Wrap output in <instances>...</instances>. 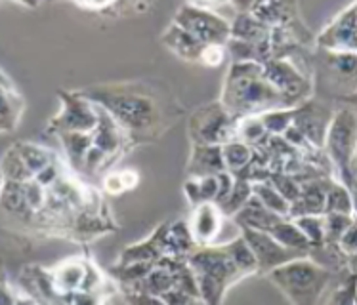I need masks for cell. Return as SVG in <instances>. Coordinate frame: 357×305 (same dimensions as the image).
<instances>
[{"instance_id":"cell-1","label":"cell","mask_w":357,"mask_h":305,"mask_svg":"<svg viewBox=\"0 0 357 305\" xmlns=\"http://www.w3.org/2000/svg\"><path fill=\"white\" fill-rule=\"evenodd\" d=\"M220 103L235 118L237 116H243V118L260 116L270 111L296 107L281 92L271 86L264 77V67L255 61L231 65Z\"/></svg>"},{"instance_id":"cell-2","label":"cell","mask_w":357,"mask_h":305,"mask_svg":"<svg viewBox=\"0 0 357 305\" xmlns=\"http://www.w3.org/2000/svg\"><path fill=\"white\" fill-rule=\"evenodd\" d=\"M94 100L102 103V109L124 130H144L155 124V103L147 95L136 92H98Z\"/></svg>"},{"instance_id":"cell-3","label":"cell","mask_w":357,"mask_h":305,"mask_svg":"<svg viewBox=\"0 0 357 305\" xmlns=\"http://www.w3.org/2000/svg\"><path fill=\"white\" fill-rule=\"evenodd\" d=\"M271 279L296 305H314L327 284L328 273L310 262H292L275 269Z\"/></svg>"},{"instance_id":"cell-4","label":"cell","mask_w":357,"mask_h":305,"mask_svg":"<svg viewBox=\"0 0 357 305\" xmlns=\"http://www.w3.org/2000/svg\"><path fill=\"white\" fill-rule=\"evenodd\" d=\"M237 124L239 120L222 103H212L193 115L190 136L195 146L222 147L237 139Z\"/></svg>"},{"instance_id":"cell-5","label":"cell","mask_w":357,"mask_h":305,"mask_svg":"<svg viewBox=\"0 0 357 305\" xmlns=\"http://www.w3.org/2000/svg\"><path fill=\"white\" fill-rule=\"evenodd\" d=\"M328 157L342 172L344 182H354V160H356V115L351 109L338 111L328 124L325 138Z\"/></svg>"},{"instance_id":"cell-6","label":"cell","mask_w":357,"mask_h":305,"mask_svg":"<svg viewBox=\"0 0 357 305\" xmlns=\"http://www.w3.org/2000/svg\"><path fill=\"white\" fill-rule=\"evenodd\" d=\"M174 25L188 31L204 46H222L231 38L229 23L203 4H185L176 15Z\"/></svg>"},{"instance_id":"cell-7","label":"cell","mask_w":357,"mask_h":305,"mask_svg":"<svg viewBox=\"0 0 357 305\" xmlns=\"http://www.w3.org/2000/svg\"><path fill=\"white\" fill-rule=\"evenodd\" d=\"M59 97L63 102V109L52 120V128L61 134L66 132L92 134L98 126V113L94 105L77 94H59Z\"/></svg>"},{"instance_id":"cell-8","label":"cell","mask_w":357,"mask_h":305,"mask_svg":"<svg viewBox=\"0 0 357 305\" xmlns=\"http://www.w3.org/2000/svg\"><path fill=\"white\" fill-rule=\"evenodd\" d=\"M262 67L266 80L278 92H281L289 102L294 103V105H298L300 100L310 92V82H307V79L302 77V73H300L296 67L292 65L291 61L271 58Z\"/></svg>"},{"instance_id":"cell-9","label":"cell","mask_w":357,"mask_h":305,"mask_svg":"<svg viewBox=\"0 0 357 305\" xmlns=\"http://www.w3.org/2000/svg\"><path fill=\"white\" fill-rule=\"evenodd\" d=\"M331 120L333 118L328 115V111L319 103L306 102L292 107V126L306 138L307 143L314 149L325 147Z\"/></svg>"},{"instance_id":"cell-10","label":"cell","mask_w":357,"mask_h":305,"mask_svg":"<svg viewBox=\"0 0 357 305\" xmlns=\"http://www.w3.org/2000/svg\"><path fill=\"white\" fill-rule=\"evenodd\" d=\"M356 2L336 15V19L321 33L317 42L333 54H356Z\"/></svg>"},{"instance_id":"cell-11","label":"cell","mask_w":357,"mask_h":305,"mask_svg":"<svg viewBox=\"0 0 357 305\" xmlns=\"http://www.w3.org/2000/svg\"><path fill=\"white\" fill-rule=\"evenodd\" d=\"M243 240L247 242V247L250 248V252L255 256L256 265L260 263L262 269L281 265L289 260H294L298 254V252H289L287 248L271 239L268 233L243 229Z\"/></svg>"},{"instance_id":"cell-12","label":"cell","mask_w":357,"mask_h":305,"mask_svg":"<svg viewBox=\"0 0 357 305\" xmlns=\"http://www.w3.org/2000/svg\"><path fill=\"white\" fill-rule=\"evenodd\" d=\"M96 113H98V126L92 132V146L98 147L105 157H109L121 149L123 130L103 109H96Z\"/></svg>"},{"instance_id":"cell-13","label":"cell","mask_w":357,"mask_h":305,"mask_svg":"<svg viewBox=\"0 0 357 305\" xmlns=\"http://www.w3.org/2000/svg\"><path fill=\"white\" fill-rule=\"evenodd\" d=\"M162 42L167 44L178 58L185 59V61H197V59H201V54H203L204 48L203 42H199L193 35H190L188 31H183L182 27H178L174 23L162 35Z\"/></svg>"},{"instance_id":"cell-14","label":"cell","mask_w":357,"mask_h":305,"mask_svg":"<svg viewBox=\"0 0 357 305\" xmlns=\"http://www.w3.org/2000/svg\"><path fill=\"white\" fill-rule=\"evenodd\" d=\"M90 273V267L86 263L80 262H67L56 269L54 275V290L59 294L67 292H84L86 286V276Z\"/></svg>"},{"instance_id":"cell-15","label":"cell","mask_w":357,"mask_h":305,"mask_svg":"<svg viewBox=\"0 0 357 305\" xmlns=\"http://www.w3.org/2000/svg\"><path fill=\"white\" fill-rule=\"evenodd\" d=\"M191 172L199 178L204 175H218L226 172L222 147L216 146H195V152L191 159Z\"/></svg>"},{"instance_id":"cell-16","label":"cell","mask_w":357,"mask_h":305,"mask_svg":"<svg viewBox=\"0 0 357 305\" xmlns=\"http://www.w3.org/2000/svg\"><path fill=\"white\" fill-rule=\"evenodd\" d=\"M220 227H222V219H220L218 208L211 203L201 204L191 226V233L195 235V239L199 242H211L216 239Z\"/></svg>"},{"instance_id":"cell-17","label":"cell","mask_w":357,"mask_h":305,"mask_svg":"<svg viewBox=\"0 0 357 305\" xmlns=\"http://www.w3.org/2000/svg\"><path fill=\"white\" fill-rule=\"evenodd\" d=\"M250 189L258 198V203L262 204L266 210H270L271 214H275L279 218L283 216H289V210H291V204L284 201L283 196L279 195L278 191L271 187L270 182L266 183H255L250 185Z\"/></svg>"},{"instance_id":"cell-18","label":"cell","mask_w":357,"mask_h":305,"mask_svg":"<svg viewBox=\"0 0 357 305\" xmlns=\"http://www.w3.org/2000/svg\"><path fill=\"white\" fill-rule=\"evenodd\" d=\"M271 239L279 242L281 247L284 248H296L298 252H304L307 248L312 247L307 239L302 235L298 227L294 226V224H284V221H278L275 226L271 227L270 231H268Z\"/></svg>"},{"instance_id":"cell-19","label":"cell","mask_w":357,"mask_h":305,"mask_svg":"<svg viewBox=\"0 0 357 305\" xmlns=\"http://www.w3.org/2000/svg\"><path fill=\"white\" fill-rule=\"evenodd\" d=\"M252 157H255V151L248 146H245L243 141H239V139H235V141H229L226 146H222L224 166H226V172L229 170L231 174L241 172V170L252 160Z\"/></svg>"},{"instance_id":"cell-20","label":"cell","mask_w":357,"mask_h":305,"mask_svg":"<svg viewBox=\"0 0 357 305\" xmlns=\"http://www.w3.org/2000/svg\"><path fill=\"white\" fill-rule=\"evenodd\" d=\"M294 226L298 227L302 235L306 237L310 244L319 247L325 242V216L310 214V216H300L294 219Z\"/></svg>"},{"instance_id":"cell-21","label":"cell","mask_w":357,"mask_h":305,"mask_svg":"<svg viewBox=\"0 0 357 305\" xmlns=\"http://www.w3.org/2000/svg\"><path fill=\"white\" fill-rule=\"evenodd\" d=\"M63 146L67 149V155L73 164H82L84 155L92 147V134H79V132H66L61 134Z\"/></svg>"},{"instance_id":"cell-22","label":"cell","mask_w":357,"mask_h":305,"mask_svg":"<svg viewBox=\"0 0 357 305\" xmlns=\"http://www.w3.org/2000/svg\"><path fill=\"white\" fill-rule=\"evenodd\" d=\"M325 212L327 214H348L354 216V206H351L350 193L344 189L338 183H331L325 198Z\"/></svg>"},{"instance_id":"cell-23","label":"cell","mask_w":357,"mask_h":305,"mask_svg":"<svg viewBox=\"0 0 357 305\" xmlns=\"http://www.w3.org/2000/svg\"><path fill=\"white\" fill-rule=\"evenodd\" d=\"M15 151L22 157L23 164L29 168V172L33 175H37L40 170H44L52 162V157L48 155V151H44V149L37 146H31V143L17 146Z\"/></svg>"},{"instance_id":"cell-24","label":"cell","mask_w":357,"mask_h":305,"mask_svg":"<svg viewBox=\"0 0 357 305\" xmlns=\"http://www.w3.org/2000/svg\"><path fill=\"white\" fill-rule=\"evenodd\" d=\"M224 252L231 258V262L235 263V267L239 269V273H248V271L256 269L255 256H252L250 248L247 247V242L243 239L229 242L227 247H224Z\"/></svg>"},{"instance_id":"cell-25","label":"cell","mask_w":357,"mask_h":305,"mask_svg":"<svg viewBox=\"0 0 357 305\" xmlns=\"http://www.w3.org/2000/svg\"><path fill=\"white\" fill-rule=\"evenodd\" d=\"M250 183L243 182V180H237L234 183V187L229 191V195L220 203V210L224 212V214H235V212H239L245 204L248 203V198H250Z\"/></svg>"},{"instance_id":"cell-26","label":"cell","mask_w":357,"mask_h":305,"mask_svg":"<svg viewBox=\"0 0 357 305\" xmlns=\"http://www.w3.org/2000/svg\"><path fill=\"white\" fill-rule=\"evenodd\" d=\"M258 118L262 123L264 130L268 132L270 136H281L289 126H292V109L270 111V113L260 115Z\"/></svg>"},{"instance_id":"cell-27","label":"cell","mask_w":357,"mask_h":305,"mask_svg":"<svg viewBox=\"0 0 357 305\" xmlns=\"http://www.w3.org/2000/svg\"><path fill=\"white\" fill-rule=\"evenodd\" d=\"M2 172L12 180V182L20 183V182H25V180H31L33 174L29 172V168L23 164L22 157L17 155L15 149L8 152L6 157H4V162H2Z\"/></svg>"},{"instance_id":"cell-28","label":"cell","mask_w":357,"mask_h":305,"mask_svg":"<svg viewBox=\"0 0 357 305\" xmlns=\"http://www.w3.org/2000/svg\"><path fill=\"white\" fill-rule=\"evenodd\" d=\"M159 298L162 299V304L165 305H188L193 302V298H191L188 292L178 290V288H170V290H167L165 294H160Z\"/></svg>"},{"instance_id":"cell-29","label":"cell","mask_w":357,"mask_h":305,"mask_svg":"<svg viewBox=\"0 0 357 305\" xmlns=\"http://www.w3.org/2000/svg\"><path fill=\"white\" fill-rule=\"evenodd\" d=\"M222 59H224V48L222 46H216V44L204 46L203 54H201V61L203 63H206V65H218V63H222Z\"/></svg>"},{"instance_id":"cell-30","label":"cell","mask_w":357,"mask_h":305,"mask_svg":"<svg viewBox=\"0 0 357 305\" xmlns=\"http://www.w3.org/2000/svg\"><path fill=\"white\" fill-rule=\"evenodd\" d=\"M126 302L130 305H165L162 299L157 296H147V294H130Z\"/></svg>"},{"instance_id":"cell-31","label":"cell","mask_w":357,"mask_h":305,"mask_svg":"<svg viewBox=\"0 0 357 305\" xmlns=\"http://www.w3.org/2000/svg\"><path fill=\"white\" fill-rule=\"evenodd\" d=\"M105 191L107 193H111V195H117V193H123L124 185L123 182H121V175L119 174H111L105 178Z\"/></svg>"},{"instance_id":"cell-32","label":"cell","mask_w":357,"mask_h":305,"mask_svg":"<svg viewBox=\"0 0 357 305\" xmlns=\"http://www.w3.org/2000/svg\"><path fill=\"white\" fill-rule=\"evenodd\" d=\"M331 305H354V288H351V284L348 290L338 292Z\"/></svg>"},{"instance_id":"cell-33","label":"cell","mask_w":357,"mask_h":305,"mask_svg":"<svg viewBox=\"0 0 357 305\" xmlns=\"http://www.w3.org/2000/svg\"><path fill=\"white\" fill-rule=\"evenodd\" d=\"M119 175H121V182H123L124 189H132L139 180L138 172H134V170H124V172H121Z\"/></svg>"},{"instance_id":"cell-34","label":"cell","mask_w":357,"mask_h":305,"mask_svg":"<svg viewBox=\"0 0 357 305\" xmlns=\"http://www.w3.org/2000/svg\"><path fill=\"white\" fill-rule=\"evenodd\" d=\"M188 305H206V304H204V302H191V304Z\"/></svg>"},{"instance_id":"cell-35","label":"cell","mask_w":357,"mask_h":305,"mask_svg":"<svg viewBox=\"0 0 357 305\" xmlns=\"http://www.w3.org/2000/svg\"><path fill=\"white\" fill-rule=\"evenodd\" d=\"M0 189H2V170H0Z\"/></svg>"}]
</instances>
